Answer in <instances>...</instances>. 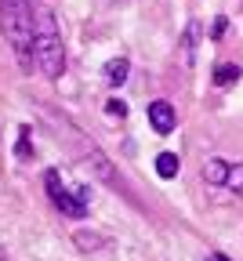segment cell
I'll return each instance as SVG.
<instances>
[{
    "mask_svg": "<svg viewBox=\"0 0 243 261\" xmlns=\"http://www.w3.org/2000/svg\"><path fill=\"white\" fill-rule=\"evenodd\" d=\"M29 127H22V142H18V156H29Z\"/></svg>",
    "mask_w": 243,
    "mask_h": 261,
    "instance_id": "14",
    "label": "cell"
},
{
    "mask_svg": "<svg viewBox=\"0 0 243 261\" xmlns=\"http://www.w3.org/2000/svg\"><path fill=\"white\" fill-rule=\"evenodd\" d=\"M0 261H4V250H0Z\"/></svg>",
    "mask_w": 243,
    "mask_h": 261,
    "instance_id": "17",
    "label": "cell"
},
{
    "mask_svg": "<svg viewBox=\"0 0 243 261\" xmlns=\"http://www.w3.org/2000/svg\"><path fill=\"white\" fill-rule=\"evenodd\" d=\"M222 33H225V18H218V22H214V29H211V37L218 40V37H222Z\"/></svg>",
    "mask_w": 243,
    "mask_h": 261,
    "instance_id": "15",
    "label": "cell"
},
{
    "mask_svg": "<svg viewBox=\"0 0 243 261\" xmlns=\"http://www.w3.org/2000/svg\"><path fill=\"white\" fill-rule=\"evenodd\" d=\"M0 29L18 55V62L33 65V37H37V8L29 0H0Z\"/></svg>",
    "mask_w": 243,
    "mask_h": 261,
    "instance_id": "1",
    "label": "cell"
},
{
    "mask_svg": "<svg viewBox=\"0 0 243 261\" xmlns=\"http://www.w3.org/2000/svg\"><path fill=\"white\" fill-rule=\"evenodd\" d=\"M73 240H77L80 250H98L102 243H106V236H98V232H77Z\"/></svg>",
    "mask_w": 243,
    "mask_h": 261,
    "instance_id": "11",
    "label": "cell"
},
{
    "mask_svg": "<svg viewBox=\"0 0 243 261\" xmlns=\"http://www.w3.org/2000/svg\"><path fill=\"white\" fill-rule=\"evenodd\" d=\"M196 40H200V22H189L185 37H182V47H185V65H192V58H196Z\"/></svg>",
    "mask_w": 243,
    "mask_h": 261,
    "instance_id": "10",
    "label": "cell"
},
{
    "mask_svg": "<svg viewBox=\"0 0 243 261\" xmlns=\"http://www.w3.org/2000/svg\"><path fill=\"white\" fill-rule=\"evenodd\" d=\"M239 73H243V69H239L236 62H222L218 69H214V84H218V87H229V84L239 80Z\"/></svg>",
    "mask_w": 243,
    "mask_h": 261,
    "instance_id": "8",
    "label": "cell"
},
{
    "mask_svg": "<svg viewBox=\"0 0 243 261\" xmlns=\"http://www.w3.org/2000/svg\"><path fill=\"white\" fill-rule=\"evenodd\" d=\"M225 189H232V192H243V163H232V167H229Z\"/></svg>",
    "mask_w": 243,
    "mask_h": 261,
    "instance_id": "12",
    "label": "cell"
},
{
    "mask_svg": "<svg viewBox=\"0 0 243 261\" xmlns=\"http://www.w3.org/2000/svg\"><path fill=\"white\" fill-rule=\"evenodd\" d=\"M33 62L40 65V73L47 80H58L65 69V47L62 33L55 25V15L47 8H37V37H33Z\"/></svg>",
    "mask_w": 243,
    "mask_h": 261,
    "instance_id": "2",
    "label": "cell"
},
{
    "mask_svg": "<svg viewBox=\"0 0 243 261\" xmlns=\"http://www.w3.org/2000/svg\"><path fill=\"white\" fill-rule=\"evenodd\" d=\"M207 261H229V257H225L222 250H211V254H207Z\"/></svg>",
    "mask_w": 243,
    "mask_h": 261,
    "instance_id": "16",
    "label": "cell"
},
{
    "mask_svg": "<svg viewBox=\"0 0 243 261\" xmlns=\"http://www.w3.org/2000/svg\"><path fill=\"white\" fill-rule=\"evenodd\" d=\"M229 167H232L229 160H207V163H203V178L211 181V185H225V178H229Z\"/></svg>",
    "mask_w": 243,
    "mask_h": 261,
    "instance_id": "6",
    "label": "cell"
},
{
    "mask_svg": "<svg viewBox=\"0 0 243 261\" xmlns=\"http://www.w3.org/2000/svg\"><path fill=\"white\" fill-rule=\"evenodd\" d=\"M44 185H47V196L55 200V207H58L65 218H84V214H87V200H91V189H87V185H77L73 192H69V189H62L58 171H47V174H44Z\"/></svg>",
    "mask_w": 243,
    "mask_h": 261,
    "instance_id": "3",
    "label": "cell"
},
{
    "mask_svg": "<svg viewBox=\"0 0 243 261\" xmlns=\"http://www.w3.org/2000/svg\"><path fill=\"white\" fill-rule=\"evenodd\" d=\"M178 167H182V160H178L175 152H160V156H156V174H160V178H175Z\"/></svg>",
    "mask_w": 243,
    "mask_h": 261,
    "instance_id": "7",
    "label": "cell"
},
{
    "mask_svg": "<svg viewBox=\"0 0 243 261\" xmlns=\"http://www.w3.org/2000/svg\"><path fill=\"white\" fill-rule=\"evenodd\" d=\"M149 123H153V130L156 135H171L175 130V123H178V116H175V106L171 102H149Z\"/></svg>",
    "mask_w": 243,
    "mask_h": 261,
    "instance_id": "4",
    "label": "cell"
},
{
    "mask_svg": "<svg viewBox=\"0 0 243 261\" xmlns=\"http://www.w3.org/2000/svg\"><path fill=\"white\" fill-rule=\"evenodd\" d=\"M84 163L98 171V178H106V181H116V174H113V167H109V160L102 156V149H94V145H84Z\"/></svg>",
    "mask_w": 243,
    "mask_h": 261,
    "instance_id": "5",
    "label": "cell"
},
{
    "mask_svg": "<svg viewBox=\"0 0 243 261\" xmlns=\"http://www.w3.org/2000/svg\"><path fill=\"white\" fill-rule=\"evenodd\" d=\"M127 69H131L127 58H113V62H106V80L109 84H124L127 80Z\"/></svg>",
    "mask_w": 243,
    "mask_h": 261,
    "instance_id": "9",
    "label": "cell"
},
{
    "mask_svg": "<svg viewBox=\"0 0 243 261\" xmlns=\"http://www.w3.org/2000/svg\"><path fill=\"white\" fill-rule=\"evenodd\" d=\"M106 113H109V116H127V106L120 102V98H109V102H106Z\"/></svg>",
    "mask_w": 243,
    "mask_h": 261,
    "instance_id": "13",
    "label": "cell"
}]
</instances>
